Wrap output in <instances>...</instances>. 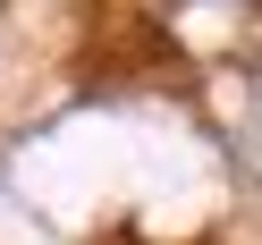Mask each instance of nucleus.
I'll list each match as a JSON object with an SVG mask.
<instances>
[]
</instances>
